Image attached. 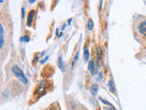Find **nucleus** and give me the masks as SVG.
I'll list each match as a JSON object with an SVG mask.
<instances>
[{"mask_svg":"<svg viewBox=\"0 0 146 110\" xmlns=\"http://www.w3.org/2000/svg\"><path fill=\"white\" fill-rule=\"evenodd\" d=\"M12 72H13V73L16 75V77L17 78L18 80L21 81L23 84L27 85V77L25 76V74L23 73V72L20 70V68H19V67L16 66V65L13 66V67H12Z\"/></svg>","mask_w":146,"mask_h":110,"instance_id":"obj_1","label":"nucleus"},{"mask_svg":"<svg viewBox=\"0 0 146 110\" xmlns=\"http://www.w3.org/2000/svg\"><path fill=\"white\" fill-rule=\"evenodd\" d=\"M88 68H89V72H90L91 75H96L98 73V65L93 62V61H90L89 62V65H88Z\"/></svg>","mask_w":146,"mask_h":110,"instance_id":"obj_2","label":"nucleus"},{"mask_svg":"<svg viewBox=\"0 0 146 110\" xmlns=\"http://www.w3.org/2000/svg\"><path fill=\"white\" fill-rule=\"evenodd\" d=\"M35 16V11L34 10H31V11L28 13V16H27V25L28 27H30L32 24V21H33V18Z\"/></svg>","mask_w":146,"mask_h":110,"instance_id":"obj_3","label":"nucleus"},{"mask_svg":"<svg viewBox=\"0 0 146 110\" xmlns=\"http://www.w3.org/2000/svg\"><path fill=\"white\" fill-rule=\"evenodd\" d=\"M139 30L141 35L146 37V21H142L139 26Z\"/></svg>","mask_w":146,"mask_h":110,"instance_id":"obj_4","label":"nucleus"},{"mask_svg":"<svg viewBox=\"0 0 146 110\" xmlns=\"http://www.w3.org/2000/svg\"><path fill=\"white\" fill-rule=\"evenodd\" d=\"M4 28L2 25H0V48H3L4 46Z\"/></svg>","mask_w":146,"mask_h":110,"instance_id":"obj_5","label":"nucleus"},{"mask_svg":"<svg viewBox=\"0 0 146 110\" xmlns=\"http://www.w3.org/2000/svg\"><path fill=\"white\" fill-rule=\"evenodd\" d=\"M58 65H59V68L61 70V72H65V65H64V62L62 61V56L59 55V61H58Z\"/></svg>","mask_w":146,"mask_h":110,"instance_id":"obj_6","label":"nucleus"},{"mask_svg":"<svg viewBox=\"0 0 146 110\" xmlns=\"http://www.w3.org/2000/svg\"><path fill=\"white\" fill-rule=\"evenodd\" d=\"M45 84L46 82H44V81H42V82H40V85H39V86L38 87V90H36V93L38 94H39V93H41V94H43L44 92H45Z\"/></svg>","mask_w":146,"mask_h":110,"instance_id":"obj_7","label":"nucleus"},{"mask_svg":"<svg viewBox=\"0 0 146 110\" xmlns=\"http://www.w3.org/2000/svg\"><path fill=\"white\" fill-rule=\"evenodd\" d=\"M98 90H99V87L97 85H92L90 87V92L92 95H96V94H98Z\"/></svg>","mask_w":146,"mask_h":110,"instance_id":"obj_8","label":"nucleus"},{"mask_svg":"<svg viewBox=\"0 0 146 110\" xmlns=\"http://www.w3.org/2000/svg\"><path fill=\"white\" fill-rule=\"evenodd\" d=\"M108 87H109V89L112 92V93H115L116 92V88H115V85H114V82L113 81H110L108 82Z\"/></svg>","mask_w":146,"mask_h":110,"instance_id":"obj_9","label":"nucleus"},{"mask_svg":"<svg viewBox=\"0 0 146 110\" xmlns=\"http://www.w3.org/2000/svg\"><path fill=\"white\" fill-rule=\"evenodd\" d=\"M89 50H88V48H85V50H84V61L85 62H88V61H89Z\"/></svg>","mask_w":146,"mask_h":110,"instance_id":"obj_10","label":"nucleus"},{"mask_svg":"<svg viewBox=\"0 0 146 110\" xmlns=\"http://www.w3.org/2000/svg\"><path fill=\"white\" fill-rule=\"evenodd\" d=\"M78 59H79V52H77V54L75 55V57H74V59H73V61H72V64H71V69H72V70H73V68L75 67L76 62H78Z\"/></svg>","mask_w":146,"mask_h":110,"instance_id":"obj_11","label":"nucleus"},{"mask_svg":"<svg viewBox=\"0 0 146 110\" xmlns=\"http://www.w3.org/2000/svg\"><path fill=\"white\" fill-rule=\"evenodd\" d=\"M88 29H89V30H91L93 29V21L91 20V19H89L88 21Z\"/></svg>","mask_w":146,"mask_h":110,"instance_id":"obj_12","label":"nucleus"},{"mask_svg":"<svg viewBox=\"0 0 146 110\" xmlns=\"http://www.w3.org/2000/svg\"><path fill=\"white\" fill-rule=\"evenodd\" d=\"M99 99H100V102H102V103H103V104H105V105H110V106H112V104L110 103V102H108V101L104 100V99H103L102 97H100V98H99Z\"/></svg>","mask_w":146,"mask_h":110,"instance_id":"obj_13","label":"nucleus"},{"mask_svg":"<svg viewBox=\"0 0 146 110\" xmlns=\"http://www.w3.org/2000/svg\"><path fill=\"white\" fill-rule=\"evenodd\" d=\"M20 40H21V41H26V42H27V41H29V38H28L27 36L21 37V38H20Z\"/></svg>","mask_w":146,"mask_h":110,"instance_id":"obj_14","label":"nucleus"},{"mask_svg":"<svg viewBox=\"0 0 146 110\" xmlns=\"http://www.w3.org/2000/svg\"><path fill=\"white\" fill-rule=\"evenodd\" d=\"M100 59H101V50L100 48H98V61L100 62Z\"/></svg>","mask_w":146,"mask_h":110,"instance_id":"obj_15","label":"nucleus"},{"mask_svg":"<svg viewBox=\"0 0 146 110\" xmlns=\"http://www.w3.org/2000/svg\"><path fill=\"white\" fill-rule=\"evenodd\" d=\"M102 76H103L102 73H99V77L97 78V81H100V80H101V78H102Z\"/></svg>","mask_w":146,"mask_h":110,"instance_id":"obj_16","label":"nucleus"},{"mask_svg":"<svg viewBox=\"0 0 146 110\" xmlns=\"http://www.w3.org/2000/svg\"><path fill=\"white\" fill-rule=\"evenodd\" d=\"M105 110H115L112 106H110V107H104Z\"/></svg>","mask_w":146,"mask_h":110,"instance_id":"obj_17","label":"nucleus"},{"mask_svg":"<svg viewBox=\"0 0 146 110\" xmlns=\"http://www.w3.org/2000/svg\"><path fill=\"white\" fill-rule=\"evenodd\" d=\"M48 57H46V59L45 60H43L42 62H41V63H44V62H46L47 61H48Z\"/></svg>","mask_w":146,"mask_h":110,"instance_id":"obj_18","label":"nucleus"},{"mask_svg":"<svg viewBox=\"0 0 146 110\" xmlns=\"http://www.w3.org/2000/svg\"><path fill=\"white\" fill-rule=\"evenodd\" d=\"M25 17V11H24V9H22V18H24Z\"/></svg>","mask_w":146,"mask_h":110,"instance_id":"obj_19","label":"nucleus"},{"mask_svg":"<svg viewBox=\"0 0 146 110\" xmlns=\"http://www.w3.org/2000/svg\"><path fill=\"white\" fill-rule=\"evenodd\" d=\"M35 2H36L35 0H30V1H29V3H31V4H33V3H35Z\"/></svg>","mask_w":146,"mask_h":110,"instance_id":"obj_20","label":"nucleus"}]
</instances>
